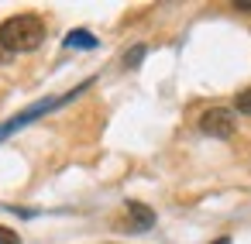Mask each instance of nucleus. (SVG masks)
Returning a JSON list of instances; mask_svg holds the SVG:
<instances>
[{"label": "nucleus", "mask_w": 251, "mask_h": 244, "mask_svg": "<svg viewBox=\"0 0 251 244\" xmlns=\"http://www.w3.org/2000/svg\"><path fill=\"white\" fill-rule=\"evenodd\" d=\"M45 42V24L35 14H14L0 24V52L18 55V52H35Z\"/></svg>", "instance_id": "obj_1"}, {"label": "nucleus", "mask_w": 251, "mask_h": 244, "mask_svg": "<svg viewBox=\"0 0 251 244\" xmlns=\"http://www.w3.org/2000/svg\"><path fill=\"white\" fill-rule=\"evenodd\" d=\"M86 86H93V79H86L83 86H76V90H73V93H66V97H52V100H42V103L28 107L25 114H18L14 121H7L4 127H0V138H4V134H11V131H18V127H25V124H31V121H35V117H42L45 110H55V107H62V103H69V100H73V97H79Z\"/></svg>", "instance_id": "obj_2"}, {"label": "nucleus", "mask_w": 251, "mask_h": 244, "mask_svg": "<svg viewBox=\"0 0 251 244\" xmlns=\"http://www.w3.org/2000/svg\"><path fill=\"white\" fill-rule=\"evenodd\" d=\"M200 131L210 138H230L234 134V114L227 107H210L200 114Z\"/></svg>", "instance_id": "obj_3"}, {"label": "nucleus", "mask_w": 251, "mask_h": 244, "mask_svg": "<svg viewBox=\"0 0 251 244\" xmlns=\"http://www.w3.org/2000/svg\"><path fill=\"white\" fill-rule=\"evenodd\" d=\"M124 227L127 230H134V234H145V230H151L155 227V210L151 206H145V203H127V220H124Z\"/></svg>", "instance_id": "obj_4"}, {"label": "nucleus", "mask_w": 251, "mask_h": 244, "mask_svg": "<svg viewBox=\"0 0 251 244\" xmlns=\"http://www.w3.org/2000/svg\"><path fill=\"white\" fill-rule=\"evenodd\" d=\"M66 49H97V38L90 31H73L66 35Z\"/></svg>", "instance_id": "obj_5"}, {"label": "nucleus", "mask_w": 251, "mask_h": 244, "mask_svg": "<svg viewBox=\"0 0 251 244\" xmlns=\"http://www.w3.org/2000/svg\"><path fill=\"white\" fill-rule=\"evenodd\" d=\"M234 110L244 114V117H251V86H244V90L234 97Z\"/></svg>", "instance_id": "obj_6"}, {"label": "nucleus", "mask_w": 251, "mask_h": 244, "mask_svg": "<svg viewBox=\"0 0 251 244\" xmlns=\"http://www.w3.org/2000/svg\"><path fill=\"white\" fill-rule=\"evenodd\" d=\"M145 52H148L145 45H134V49H131V52L124 55V66H131V69H134V66H141V59H145Z\"/></svg>", "instance_id": "obj_7"}, {"label": "nucleus", "mask_w": 251, "mask_h": 244, "mask_svg": "<svg viewBox=\"0 0 251 244\" xmlns=\"http://www.w3.org/2000/svg\"><path fill=\"white\" fill-rule=\"evenodd\" d=\"M0 244H21V237L11 227H0Z\"/></svg>", "instance_id": "obj_8"}, {"label": "nucleus", "mask_w": 251, "mask_h": 244, "mask_svg": "<svg viewBox=\"0 0 251 244\" xmlns=\"http://www.w3.org/2000/svg\"><path fill=\"white\" fill-rule=\"evenodd\" d=\"M234 7H237V11H244V14H248V11H251V0H234Z\"/></svg>", "instance_id": "obj_9"}, {"label": "nucleus", "mask_w": 251, "mask_h": 244, "mask_svg": "<svg viewBox=\"0 0 251 244\" xmlns=\"http://www.w3.org/2000/svg\"><path fill=\"white\" fill-rule=\"evenodd\" d=\"M213 244H230V237H217V241H213Z\"/></svg>", "instance_id": "obj_10"}]
</instances>
